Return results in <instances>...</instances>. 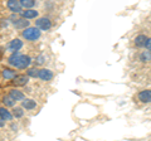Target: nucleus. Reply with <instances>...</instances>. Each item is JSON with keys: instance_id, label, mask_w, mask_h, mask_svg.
<instances>
[{"instance_id": "1", "label": "nucleus", "mask_w": 151, "mask_h": 141, "mask_svg": "<svg viewBox=\"0 0 151 141\" xmlns=\"http://www.w3.org/2000/svg\"><path fill=\"white\" fill-rule=\"evenodd\" d=\"M30 63H32V58L29 55L20 54L18 52H14L10 57L8 58V64H10L18 69H25L29 67Z\"/></svg>"}, {"instance_id": "2", "label": "nucleus", "mask_w": 151, "mask_h": 141, "mask_svg": "<svg viewBox=\"0 0 151 141\" xmlns=\"http://www.w3.org/2000/svg\"><path fill=\"white\" fill-rule=\"evenodd\" d=\"M23 38L28 42H34L37 39L40 38V29L38 28L37 25L35 27H28L27 29L23 30Z\"/></svg>"}, {"instance_id": "3", "label": "nucleus", "mask_w": 151, "mask_h": 141, "mask_svg": "<svg viewBox=\"0 0 151 141\" xmlns=\"http://www.w3.org/2000/svg\"><path fill=\"white\" fill-rule=\"evenodd\" d=\"M35 25L39 28L40 30H49L50 28H52V22L49 18H47V17H42V18H38V19L35 20Z\"/></svg>"}, {"instance_id": "4", "label": "nucleus", "mask_w": 151, "mask_h": 141, "mask_svg": "<svg viewBox=\"0 0 151 141\" xmlns=\"http://www.w3.org/2000/svg\"><path fill=\"white\" fill-rule=\"evenodd\" d=\"M29 82V76H25V74H19V76H15L12 79V84L14 86H25Z\"/></svg>"}, {"instance_id": "5", "label": "nucleus", "mask_w": 151, "mask_h": 141, "mask_svg": "<svg viewBox=\"0 0 151 141\" xmlns=\"http://www.w3.org/2000/svg\"><path fill=\"white\" fill-rule=\"evenodd\" d=\"M53 77H54V74H53V72H52L50 69H48V68H42V69H39V76H38V78L42 79V81L48 82V81H52Z\"/></svg>"}, {"instance_id": "6", "label": "nucleus", "mask_w": 151, "mask_h": 141, "mask_svg": "<svg viewBox=\"0 0 151 141\" xmlns=\"http://www.w3.org/2000/svg\"><path fill=\"white\" fill-rule=\"evenodd\" d=\"M6 48H8V50L13 52V53H14V52H19L23 48V42L20 39L15 38V39H13V40L9 42L8 45H6Z\"/></svg>"}, {"instance_id": "7", "label": "nucleus", "mask_w": 151, "mask_h": 141, "mask_svg": "<svg viewBox=\"0 0 151 141\" xmlns=\"http://www.w3.org/2000/svg\"><path fill=\"white\" fill-rule=\"evenodd\" d=\"M6 6L12 13H22V4L19 0H8Z\"/></svg>"}, {"instance_id": "8", "label": "nucleus", "mask_w": 151, "mask_h": 141, "mask_svg": "<svg viewBox=\"0 0 151 141\" xmlns=\"http://www.w3.org/2000/svg\"><path fill=\"white\" fill-rule=\"evenodd\" d=\"M29 27V19L27 18H19V19L14 23V28L17 30H22V29H27Z\"/></svg>"}, {"instance_id": "9", "label": "nucleus", "mask_w": 151, "mask_h": 141, "mask_svg": "<svg viewBox=\"0 0 151 141\" xmlns=\"http://www.w3.org/2000/svg\"><path fill=\"white\" fill-rule=\"evenodd\" d=\"M22 107L25 110H34L37 107V102L34 100H32V98H24L22 101Z\"/></svg>"}, {"instance_id": "10", "label": "nucleus", "mask_w": 151, "mask_h": 141, "mask_svg": "<svg viewBox=\"0 0 151 141\" xmlns=\"http://www.w3.org/2000/svg\"><path fill=\"white\" fill-rule=\"evenodd\" d=\"M139 100L144 103L151 102V90H144L139 93Z\"/></svg>"}, {"instance_id": "11", "label": "nucleus", "mask_w": 151, "mask_h": 141, "mask_svg": "<svg viewBox=\"0 0 151 141\" xmlns=\"http://www.w3.org/2000/svg\"><path fill=\"white\" fill-rule=\"evenodd\" d=\"M13 112H10L9 110H6L5 107H1L0 109V120H4V121H12L13 120Z\"/></svg>"}, {"instance_id": "12", "label": "nucleus", "mask_w": 151, "mask_h": 141, "mask_svg": "<svg viewBox=\"0 0 151 141\" xmlns=\"http://www.w3.org/2000/svg\"><path fill=\"white\" fill-rule=\"evenodd\" d=\"M9 96H10L13 100H15V101H23L25 98L24 96V93H23L22 91H19V90H10V92H9Z\"/></svg>"}, {"instance_id": "13", "label": "nucleus", "mask_w": 151, "mask_h": 141, "mask_svg": "<svg viewBox=\"0 0 151 141\" xmlns=\"http://www.w3.org/2000/svg\"><path fill=\"white\" fill-rule=\"evenodd\" d=\"M15 76H17V72H15L14 69L3 68V70H1V77H3L4 79H13Z\"/></svg>"}, {"instance_id": "14", "label": "nucleus", "mask_w": 151, "mask_h": 141, "mask_svg": "<svg viewBox=\"0 0 151 141\" xmlns=\"http://www.w3.org/2000/svg\"><path fill=\"white\" fill-rule=\"evenodd\" d=\"M20 14L23 18H27V19H35L38 17V12L34 10V9H27V10L22 12Z\"/></svg>"}, {"instance_id": "15", "label": "nucleus", "mask_w": 151, "mask_h": 141, "mask_svg": "<svg viewBox=\"0 0 151 141\" xmlns=\"http://www.w3.org/2000/svg\"><path fill=\"white\" fill-rule=\"evenodd\" d=\"M146 42H147V37L144 34H140L135 38V45L136 47H145Z\"/></svg>"}, {"instance_id": "16", "label": "nucleus", "mask_w": 151, "mask_h": 141, "mask_svg": "<svg viewBox=\"0 0 151 141\" xmlns=\"http://www.w3.org/2000/svg\"><path fill=\"white\" fill-rule=\"evenodd\" d=\"M1 102H3V105L4 106H6V107H14V105H15V100H13V98L10 96H4L1 98Z\"/></svg>"}, {"instance_id": "17", "label": "nucleus", "mask_w": 151, "mask_h": 141, "mask_svg": "<svg viewBox=\"0 0 151 141\" xmlns=\"http://www.w3.org/2000/svg\"><path fill=\"white\" fill-rule=\"evenodd\" d=\"M23 8L25 9H32L35 6V0H19Z\"/></svg>"}, {"instance_id": "18", "label": "nucleus", "mask_w": 151, "mask_h": 141, "mask_svg": "<svg viewBox=\"0 0 151 141\" xmlns=\"http://www.w3.org/2000/svg\"><path fill=\"white\" fill-rule=\"evenodd\" d=\"M13 115L15 119H22L23 115H24V110H23V107H13Z\"/></svg>"}, {"instance_id": "19", "label": "nucleus", "mask_w": 151, "mask_h": 141, "mask_svg": "<svg viewBox=\"0 0 151 141\" xmlns=\"http://www.w3.org/2000/svg\"><path fill=\"white\" fill-rule=\"evenodd\" d=\"M140 59H141V62H149V60H151V50L146 49L145 52H142L140 54Z\"/></svg>"}, {"instance_id": "20", "label": "nucleus", "mask_w": 151, "mask_h": 141, "mask_svg": "<svg viewBox=\"0 0 151 141\" xmlns=\"http://www.w3.org/2000/svg\"><path fill=\"white\" fill-rule=\"evenodd\" d=\"M27 74L29 77H32V78H38V76H39V69H37L35 67L34 68H29L27 70Z\"/></svg>"}, {"instance_id": "21", "label": "nucleus", "mask_w": 151, "mask_h": 141, "mask_svg": "<svg viewBox=\"0 0 151 141\" xmlns=\"http://www.w3.org/2000/svg\"><path fill=\"white\" fill-rule=\"evenodd\" d=\"M43 63H44V55L43 54H39L35 58V64H43Z\"/></svg>"}, {"instance_id": "22", "label": "nucleus", "mask_w": 151, "mask_h": 141, "mask_svg": "<svg viewBox=\"0 0 151 141\" xmlns=\"http://www.w3.org/2000/svg\"><path fill=\"white\" fill-rule=\"evenodd\" d=\"M18 19H19V17L17 15V13H13V14H12V15H10V17H9V20H10V22L13 23V24H14V23H15V22H17Z\"/></svg>"}, {"instance_id": "23", "label": "nucleus", "mask_w": 151, "mask_h": 141, "mask_svg": "<svg viewBox=\"0 0 151 141\" xmlns=\"http://www.w3.org/2000/svg\"><path fill=\"white\" fill-rule=\"evenodd\" d=\"M145 48L151 50V38H147V42H146V44H145Z\"/></svg>"}, {"instance_id": "24", "label": "nucleus", "mask_w": 151, "mask_h": 141, "mask_svg": "<svg viewBox=\"0 0 151 141\" xmlns=\"http://www.w3.org/2000/svg\"><path fill=\"white\" fill-rule=\"evenodd\" d=\"M6 25H8V23H6V22H4V19H3V20H1V28L4 29V28H6Z\"/></svg>"}, {"instance_id": "25", "label": "nucleus", "mask_w": 151, "mask_h": 141, "mask_svg": "<svg viewBox=\"0 0 151 141\" xmlns=\"http://www.w3.org/2000/svg\"><path fill=\"white\" fill-rule=\"evenodd\" d=\"M0 126H1V127H4V120H1V122H0Z\"/></svg>"}, {"instance_id": "26", "label": "nucleus", "mask_w": 151, "mask_h": 141, "mask_svg": "<svg viewBox=\"0 0 151 141\" xmlns=\"http://www.w3.org/2000/svg\"><path fill=\"white\" fill-rule=\"evenodd\" d=\"M12 129L13 130H17V125H12Z\"/></svg>"}]
</instances>
